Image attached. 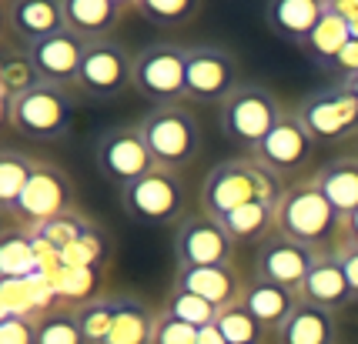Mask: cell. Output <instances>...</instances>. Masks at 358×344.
<instances>
[{
	"mask_svg": "<svg viewBox=\"0 0 358 344\" xmlns=\"http://www.w3.org/2000/svg\"><path fill=\"white\" fill-rule=\"evenodd\" d=\"M285 181L262 167L255 157H228L215 164L201 181V211L211 218H228L251 201H281Z\"/></svg>",
	"mask_w": 358,
	"mask_h": 344,
	"instance_id": "6da1fadb",
	"label": "cell"
},
{
	"mask_svg": "<svg viewBox=\"0 0 358 344\" xmlns=\"http://www.w3.org/2000/svg\"><path fill=\"white\" fill-rule=\"evenodd\" d=\"M141 134L148 141L155 164L164 171L181 174L201 154V121H198L194 107H187V100L168 104V107H151L141 117Z\"/></svg>",
	"mask_w": 358,
	"mask_h": 344,
	"instance_id": "7a4b0ae2",
	"label": "cell"
},
{
	"mask_svg": "<svg viewBox=\"0 0 358 344\" xmlns=\"http://www.w3.org/2000/svg\"><path fill=\"white\" fill-rule=\"evenodd\" d=\"M285 114L288 110H285L281 97L271 87H265V84H241L218 107V124L224 141L238 144V147H245L251 154L281 124Z\"/></svg>",
	"mask_w": 358,
	"mask_h": 344,
	"instance_id": "3957f363",
	"label": "cell"
},
{
	"mask_svg": "<svg viewBox=\"0 0 358 344\" xmlns=\"http://www.w3.org/2000/svg\"><path fill=\"white\" fill-rule=\"evenodd\" d=\"M338 224H342L338 211L315 184V177H301L285 188L278 201V234L322 250V244L338 231Z\"/></svg>",
	"mask_w": 358,
	"mask_h": 344,
	"instance_id": "277c9868",
	"label": "cell"
},
{
	"mask_svg": "<svg viewBox=\"0 0 358 344\" xmlns=\"http://www.w3.org/2000/svg\"><path fill=\"white\" fill-rule=\"evenodd\" d=\"M74 121V97L67 87L37 84L3 107V124L31 141H64Z\"/></svg>",
	"mask_w": 358,
	"mask_h": 344,
	"instance_id": "5b68a950",
	"label": "cell"
},
{
	"mask_svg": "<svg viewBox=\"0 0 358 344\" xmlns=\"http://www.w3.org/2000/svg\"><path fill=\"white\" fill-rule=\"evenodd\" d=\"M124 214L144 227H178L187 218V188L181 174L155 167L148 177H141L124 190H117Z\"/></svg>",
	"mask_w": 358,
	"mask_h": 344,
	"instance_id": "8992f818",
	"label": "cell"
},
{
	"mask_svg": "<svg viewBox=\"0 0 358 344\" xmlns=\"http://www.w3.org/2000/svg\"><path fill=\"white\" fill-rule=\"evenodd\" d=\"M187 54L191 47L155 40L134 54V91L155 107L187 100Z\"/></svg>",
	"mask_w": 358,
	"mask_h": 344,
	"instance_id": "52a82bcc",
	"label": "cell"
},
{
	"mask_svg": "<svg viewBox=\"0 0 358 344\" xmlns=\"http://www.w3.org/2000/svg\"><path fill=\"white\" fill-rule=\"evenodd\" d=\"M295 114L315 144H342L348 137H358V97L342 80L308 91L295 104Z\"/></svg>",
	"mask_w": 358,
	"mask_h": 344,
	"instance_id": "ba28073f",
	"label": "cell"
},
{
	"mask_svg": "<svg viewBox=\"0 0 358 344\" xmlns=\"http://www.w3.org/2000/svg\"><path fill=\"white\" fill-rule=\"evenodd\" d=\"M3 214L14 220L17 227L37 231V227H44L47 220L74 214V184H71V177H67L57 164L37 160L27 188L20 190V197L14 201V207L3 211Z\"/></svg>",
	"mask_w": 358,
	"mask_h": 344,
	"instance_id": "9c48e42d",
	"label": "cell"
},
{
	"mask_svg": "<svg viewBox=\"0 0 358 344\" xmlns=\"http://www.w3.org/2000/svg\"><path fill=\"white\" fill-rule=\"evenodd\" d=\"M94 164H97V174L117 190L148 177L157 167L141 134V124H114L101 130V137L94 144Z\"/></svg>",
	"mask_w": 358,
	"mask_h": 344,
	"instance_id": "30bf717a",
	"label": "cell"
},
{
	"mask_svg": "<svg viewBox=\"0 0 358 344\" xmlns=\"http://www.w3.org/2000/svg\"><path fill=\"white\" fill-rule=\"evenodd\" d=\"M78 87L91 100H117L134 87V54L117 37L94 40L78 74Z\"/></svg>",
	"mask_w": 358,
	"mask_h": 344,
	"instance_id": "8fae6325",
	"label": "cell"
},
{
	"mask_svg": "<svg viewBox=\"0 0 358 344\" xmlns=\"http://www.w3.org/2000/svg\"><path fill=\"white\" fill-rule=\"evenodd\" d=\"M241 70L228 47L198 44L187 54V104L221 107L241 87Z\"/></svg>",
	"mask_w": 358,
	"mask_h": 344,
	"instance_id": "7c38bea8",
	"label": "cell"
},
{
	"mask_svg": "<svg viewBox=\"0 0 358 344\" xmlns=\"http://www.w3.org/2000/svg\"><path fill=\"white\" fill-rule=\"evenodd\" d=\"M234 237L224 220L211 214H187L174 227V261L178 267H221L234 264Z\"/></svg>",
	"mask_w": 358,
	"mask_h": 344,
	"instance_id": "4fadbf2b",
	"label": "cell"
},
{
	"mask_svg": "<svg viewBox=\"0 0 358 344\" xmlns=\"http://www.w3.org/2000/svg\"><path fill=\"white\" fill-rule=\"evenodd\" d=\"M315 151H318L315 137L305 130V124L298 121L295 110H288V114L281 117V124L275 127L248 157H255L262 167H268V171L275 174V177H281L285 184H292L288 177L301 181V174L312 167Z\"/></svg>",
	"mask_w": 358,
	"mask_h": 344,
	"instance_id": "5bb4252c",
	"label": "cell"
},
{
	"mask_svg": "<svg viewBox=\"0 0 358 344\" xmlns=\"http://www.w3.org/2000/svg\"><path fill=\"white\" fill-rule=\"evenodd\" d=\"M318 257H322V250L305 248V244H298V241L275 231L271 237H265L258 244L255 278L281 284V287H292V291H301V284H305V278H308V271L315 267Z\"/></svg>",
	"mask_w": 358,
	"mask_h": 344,
	"instance_id": "9a60e30c",
	"label": "cell"
},
{
	"mask_svg": "<svg viewBox=\"0 0 358 344\" xmlns=\"http://www.w3.org/2000/svg\"><path fill=\"white\" fill-rule=\"evenodd\" d=\"M87 40L78 37L74 31H61L54 37H44L27 47L34 67L44 84H54V87H74L80 74V63H84V54H87Z\"/></svg>",
	"mask_w": 358,
	"mask_h": 344,
	"instance_id": "2e32d148",
	"label": "cell"
},
{
	"mask_svg": "<svg viewBox=\"0 0 358 344\" xmlns=\"http://www.w3.org/2000/svg\"><path fill=\"white\" fill-rule=\"evenodd\" d=\"M171 287L204 297L208 304H215L218 311H224V308H231V304H238L245 297L248 284L241 281V274H238L234 264H221V267H178Z\"/></svg>",
	"mask_w": 358,
	"mask_h": 344,
	"instance_id": "e0dca14e",
	"label": "cell"
},
{
	"mask_svg": "<svg viewBox=\"0 0 358 344\" xmlns=\"http://www.w3.org/2000/svg\"><path fill=\"white\" fill-rule=\"evenodd\" d=\"M3 17H7V31L14 33L24 47L67 31L61 0H10L3 7Z\"/></svg>",
	"mask_w": 358,
	"mask_h": 344,
	"instance_id": "ac0fdd59",
	"label": "cell"
},
{
	"mask_svg": "<svg viewBox=\"0 0 358 344\" xmlns=\"http://www.w3.org/2000/svg\"><path fill=\"white\" fill-rule=\"evenodd\" d=\"M61 7L67 31L84 37L87 44L110 40L124 10H131V3H121V0H61Z\"/></svg>",
	"mask_w": 358,
	"mask_h": 344,
	"instance_id": "d6986e66",
	"label": "cell"
},
{
	"mask_svg": "<svg viewBox=\"0 0 358 344\" xmlns=\"http://www.w3.org/2000/svg\"><path fill=\"white\" fill-rule=\"evenodd\" d=\"M328 0H275L268 3L265 24L278 40L292 47H305V40L312 37L318 20L325 17Z\"/></svg>",
	"mask_w": 358,
	"mask_h": 344,
	"instance_id": "ffe728a7",
	"label": "cell"
},
{
	"mask_svg": "<svg viewBox=\"0 0 358 344\" xmlns=\"http://www.w3.org/2000/svg\"><path fill=\"white\" fill-rule=\"evenodd\" d=\"M298 294H301V301H308V304L322 308V311H331V314L348 308L352 304V287H348V278H345V271H342V261L335 254L322 250V257L308 271V278H305Z\"/></svg>",
	"mask_w": 358,
	"mask_h": 344,
	"instance_id": "44dd1931",
	"label": "cell"
},
{
	"mask_svg": "<svg viewBox=\"0 0 358 344\" xmlns=\"http://www.w3.org/2000/svg\"><path fill=\"white\" fill-rule=\"evenodd\" d=\"M241 304L248 308L262 324L265 331L275 338L281 328H285V321L295 314V308L301 304V294L292 291V287H281V284H271V281H248L245 287V297H241Z\"/></svg>",
	"mask_w": 358,
	"mask_h": 344,
	"instance_id": "7402d4cb",
	"label": "cell"
},
{
	"mask_svg": "<svg viewBox=\"0 0 358 344\" xmlns=\"http://www.w3.org/2000/svg\"><path fill=\"white\" fill-rule=\"evenodd\" d=\"M41 271V241L34 231L7 224L0 244V278L3 281H37Z\"/></svg>",
	"mask_w": 358,
	"mask_h": 344,
	"instance_id": "603a6c76",
	"label": "cell"
},
{
	"mask_svg": "<svg viewBox=\"0 0 358 344\" xmlns=\"http://www.w3.org/2000/svg\"><path fill=\"white\" fill-rule=\"evenodd\" d=\"M312 177L345 224L358 211V154L335 157V160L322 164Z\"/></svg>",
	"mask_w": 358,
	"mask_h": 344,
	"instance_id": "cb8c5ba5",
	"label": "cell"
},
{
	"mask_svg": "<svg viewBox=\"0 0 358 344\" xmlns=\"http://www.w3.org/2000/svg\"><path fill=\"white\" fill-rule=\"evenodd\" d=\"M114 301V328L108 344H151L155 341L157 311H151L134 294H110Z\"/></svg>",
	"mask_w": 358,
	"mask_h": 344,
	"instance_id": "d4e9b609",
	"label": "cell"
},
{
	"mask_svg": "<svg viewBox=\"0 0 358 344\" xmlns=\"http://www.w3.org/2000/svg\"><path fill=\"white\" fill-rule=\"evenodd\" d=\"M275 341L278 344H335L338 341L335 314L301 301L295 308V314L285 321V328L275 334Z\"/></svg>",
	"mask_w": 358,
	"mask_h": 344,
	"instance_id": "484cf974",
	"label": "cell"
},
{
	"mask_svg": "<svg viewBox=\"0 0 358 344\" xmlns=\"http://www.w3.org/2000/svg\"><path fill=\"white\" fill-rule=\"evenodd\" d=\"M221 220L234 237V244H262L278 231V201H251Z\"/></svg>",
	"mask_w": 358,
	"mask_h": 344,
	"instance_id": "4316f807",
	"label": "cell"
},
{
	"mask_svg": "<svg viewBox=\"0 0 358 344\" xmlns=\"http://www.w3.org/2000/svg\"><path fill=\"white\" fill-rule=\"evenodd\" d=\"M37 84H44L37 67H34L27 47H10L3 44V54H0V104H14L20 94L34 91Z\"/></svg>",
	"mask_w": 358,
	"mask_h": 344,
	"instance_id": "83f0119b",
	"label": "cell"
},
{
	"mask_svg": "<svg viewBox=\"0 0 358 344\" xmlns=\"http://www.w3.org/2000/svg\"><path fill=\"white\" fill-rule=\"evenodd\" d=\"M348 40H352V27H348L342 17L331 10V7H325V17L318 20V27L312 31V37L305 40L301 54H305L315 67L328 70V63L338 57V50H342Z\"/></svg>",
	"mask_w": 358,
	"mask_h": 344,
	"instance_id": "f1b7e54d",
	"label": "cell"
},
{
	"mask_svg": "<svg viewBox=\"0 0 358 344\" xmlns=\"http://www.w3.org/2000/svg\"><path fill=\"white\" fill-rule=\"evenodd\" d=\"M41 157H31L24 151H14V147H3L0 151V207L10 211L14 201L20 197V190L27 188L34 167H37Z\"/></svg>",
	"mask_w": 358,
	"mask_h": 344,
	"instance_id": "f546056e",
	"label": "cell"
},
{
	"mask_svg": "<svg viewBox=\"0 0 358 344\" xmlns=\"http://www.w3.org/2000/svg\"><path fill=\"white\" fill-rule=\"evenodd\" d=\"M215 324H218L221 334L228 338V344H268L271 341V334L265 331V324H262L241 301L231 304V308H224Z\"/></svg>",
	"mask_w": 358,
	"mask_h": 344,
	"instance_id": "4dcf8cb0",
	"label": "cell"
},
{
	"mask_svg": "<svg viewBox=\"0 0 358 344\" xmlns=\"http://www.w3.org/2000/svg\"><path fill=\"white\" fill-rule=\"evenodd\" d=\"M161 311L168 314V317H174V321L187 324V328H194V331L215 324V321H218V314H221L218 308H215V304H208L204 297L187 294V291H174V287H171V294L164 297Z\"/></svg>",
	"mask_w": 358,
	"mask_h": 344,
	"instance_id": "1f68e13d",
	"label": "cell"
},
{
	"mask_svg": "<svg viewBox=\"0 0 358 344\" xmlns=\"http://www.w3.org/2000/svg\"><path fill=\"white\" fill-rule=\"evenodd\" d=\"M131 10L155 27H181V24L198 17L201 3L198 0H134Z\"/></svg>",
	"mask_w": 358,
	"mask_h": 344,
	"instance_id": "d6a6232c",
	"label": "cell"
},
{
	"mask_svg": "<svg viewBox=\"0 0 358 344\" xmlns=\"http://www.w3.org/2000/svg\"><path fill=\"white\" fill-rule=\"evenodd\" d=\"M91 231V224L80 218V214H64V218L57 220H47L44 227H37L34 234H37V241L44 244L47 250H54V254H67V250L74 248V244H80V237Z\"/></svg>",
	"mask_w": 358,
	"mask_h": 344,
	"instance_id": "836d02e7",
	"label": "cell"
},
{
	"mask_svg": "<svg viewBox=\"0 0 358 344\" xmlns=\"http://www.w3.org/2000/svg\"><path fill=\"white\" fill-rule=\"evenodd\" d=\"M74 314H78V324L84 331L87 344H108L110 328H114V301H110V294L80 304Z\"/></svg>",
	"mask_w": 358,
	"mask_h": 344,
	"instance_id": "e575fe53",
	"label": "cell"
},
{
	"mask_svg": "<svg viewBox=\"0 0 358 344\" xmlns=\"http://www.w3.org/2000/svg\"><path fill=\"white\" fill-rule=\"evenodd\" d=\"M37 344H87L78 324V314L50 311L37 317Z\"/></svg>",
	"mask_w": 358,
	"mask_h": 344,
	"instance_id": "d590c367",
	"label": "cell"
},
{
	"mask_svg": "<svg viewBox=\"0 0 358 344\" xmlns=\"http://www.w3.org/2000/svg\"><path fill=\"white\" fill-rule=\"evenodd\" d=\"M0 344H37V321L24 314H0Z\"/></svg>",
	"mask_w": 358,
	"mask_h": 344,
	"instance_id": "8d00e7d4",
	"label": "cell"
},
{
	"mask_svg": "<svg viewBox=\"0 0 358 344\" xmlns=\"http://www.w3.org/2000/svg\"><path fill=\"white\" fill-rule=\"evenodd\" d=\"M151 344H198V331L168 317L164 311H157V324H155V341Z\"/></svg>",
	"mask_w": 358,
	"mask_h": 344,
	"instance_id": "74e56055",
	"label": "cell"
},
{
	"mask_svg": "<svg viewBox=\"0 0 358 344\" xmlns=\"http://www.w3.org/2000/svg\"><path fill=\"white\" fill-rule=\"evenodd\" d=\"M325 74L338 77L342 84H345V80H352V77H358V37H352V40H348V44L338 50V57L328 63Z\"/></svg>",
	"mask_w": 358,
	"mask_h": 344,
	"instance_id": "f35d334b",
	"label": "cell"
},
{
	"mask_svg": "<svg viewBox=\"0 0 358 344\" xmlns=\"http://www.w3.org/2000/svg\"><path fill=\"white\" fill-rule=\"evenodd\" d=\"M335 257L342 261V271L348 278V287H352V304H358V244L342 237L338 248H335Z\"/></svg>",
	"mask_w": 358,
	"mask_h": 344,
	"instance_id": "ab89813d",
	"label": "cell"
},
{
	"mask_svg": "<svg viewBox=\"0 0 358 344\" xmlns=\"http://www.w3.org/2000/svg\"><path fill=\"white\" fill-rule=\"evenodd\" d=\"M198 344H228V338L221 334L218 324H208V328L198 331Z\"/></svg>",
	"mask_w": 358,
	"mask_h": 344,
	"instance_id": "60d3db41",
	"label": "cell"
},
{
	"mask_svg": "<svg viewBox=\"0 0 358 344\" xmlns=\"http://www.w3.org/2000/svg\"><path fill=\"white\" fill-rule=\"evenodd\" d=\"M342 237H348V241H355L358 244V211L342 224Z\"/></svg>",
	"mask_w": 358,
	"mask_h": 344,
	"instance_id": "b9f144b4",
	"label": "cell"
},
{
	"mask_svg": "<svg viewBox=\"0 0 358 344\" xmlns=\"http://www.w3.org/2000/svg\"><path fill=\"white\" fill-rule=\"evenodd\" d=\"M345 84H348V87H352V94L358 97V77H352V80H345Z\"/></svg>",
	"mask_w": 358,
	"mask_h": 344,
	"instance_id": "7bdbcfd3",
	"label": "cell"
},
{
	"mask_svg": "<svg viewBox=\"0 0 358 344\" xmlns=\"http://www.w3.org/2000/svg\"><path fill=\"white\" fill-rule=\"evenodd\" d=\"M352 37H358V20H355V24H352Z\"/></svg>",
	"mask_w": 358,
	"mask_h": 344,
	"instance_id": "ee69618b",
	"label": "cell"
}]
</instances>
